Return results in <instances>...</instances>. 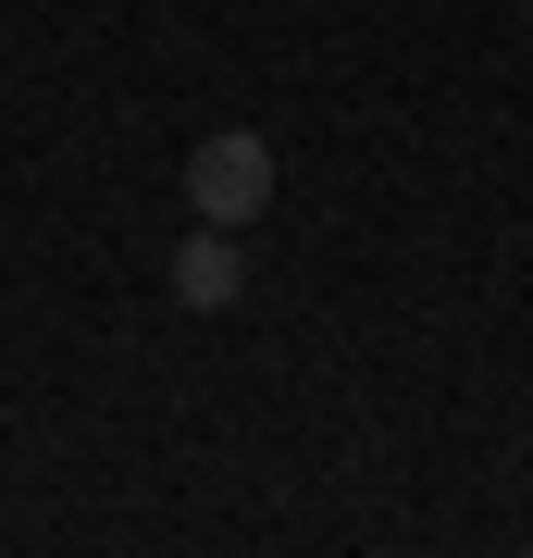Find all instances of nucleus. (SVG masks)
Masks as SVG:
<instances>
[{
    "label": "nucleus",
    "instance_id": "nucleus-1",
    "mask_svg": "<svg viewBox=\"0 0 533 558\" xmlns=\"http://www.w3.org/2000/svg\"><path fill=\"white\" fill-rule=\"evenodd\" d=\"M186 211L198 223H261V211H274V137H249V124L198 137L186 149Z\"/></svg>",
    "mask_w": 533,
    "mask_h": 558
},
{
    "label": "nucleus",
    "instance_id": "nucleus-2",
    "mask_svg": "<svg viewBox=\"0 0 533 558\" xmlns=\"http://www.w3.org/2000/svg\"><path fill=\"white\" fill-rule=\"evenodd\" d=\"M237 286H249L237 223H198V236L174 248V299H186V311H237Z\"/></svg>",
    "mask_w": 533,
    "mask_h": 558
}]
</instances>
